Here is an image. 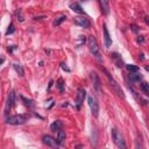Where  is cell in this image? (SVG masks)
<instances>
[{"mask_svg": "<svg viewBox=\"0 0 149 149\" xmlns=\"http://www.w3.org/2000/svg\"><path fill=\"white\" fill-rule=\"evenodd\" d=\"M88 44H89V50L90 52L99 61L101 62V56H100V52H99V47H98V43H97V40L95 36H90L89 40H88Z\"/></svg>", "mask_w": 149, "mask_h": 149, "instance_id": "obj_1", "label": "cell"}, {"mask_svg": "<svg viewBox=\"0 0 149 149\" xmlns=\"http://www.w3.org/2000/svg\"><path fill=\"white\" fill-rule=\"evenodd\" d=\"M112 139L119 149H126V141H125L123 136L121 135V133L117 128L112 129Z\"/></svg>", "mask_w": 149, "mask_h": 149, "instance_id": "obj_2", "label": "cell"}, {"mask_svg": "<svg viewBox=\"0 0 149 149\" xmlns=\"http://www.w3.org/2000/svg\"><path fill=\"white\" fill-rule=\"evenodd\" d=\"M88 103H89V106H90V110H91L92 115L95 118H97L98 114H99V105H98V101H97L96 97L89 96L88 97Z\"/></svg>", "mask_w": 149, "mask_h": 149, "instance_id": "obj_3", "label": "cell"}, {"mask_svg": "<svg viewBox=\"0 0 149 149\" xmlns=\"http://www.w3.org/2000/svg\"><path fill=\"white\" fill-rule=\"evenodd\" d=\"M27 121V118L25 115H11L7 118L6 122L10 125H23Z\"/></svg>", "mask_w": 149, "mask_h": 149, "instance_id": "obj_4", "label": "cell"}, {"mask_svg": "<svg viewBox=\"0 0 149 149\" xmlns=\"http://www.w3.org/2000/svg\"><path fill=\"white\" fill-rule=\"evenodd\" d=\"M105 71V73H106V76H107V78H108V81H110V83H111V86L113 88V90L115 91V93L119 96V97H121V98H125V95H123V92H122V90L120 89V86L118 85V83L113 79V78H111V76H110V73L106 71V70H104Z\"/></svg>", "mask_w": 149, "mask_h": 149, "instance_id": "obj_5", "label": "cell"}, {"mask_svg": "<svg viewBox=\"0 0 149 149\" xmlns=\"http://www.w3.org/2000/svg\"><path fill=\"white\" fill-rule=\"evenodd\" d=\"M85 97H86V91H85L84 89H78V91H77V97H76V101H74V105H76L77 110L81 108L82 104L84 103Z\"/></svg>", "mask_w": 149, "mask_h": 149, "instance_id": "obj_6", "label": "cell"}, {"mask_svg": "<svg viewBox=\"0 0 149 149\" xmlns=\"http://www.w3.org/2000/svg\"><path fill=\"white\" fill-rule=\"evenodd\" d=\"M42 141H43L44 144H47V146H49V147H51V148H55V149H58V148H59V144H58V142L56 141V139H54V137L50 136V135H44V136L42 137Z\"/></svg>", "mask_w": 149, "mask_h": 149, "instance_id": "obj_7", "label": "cell"}, {"mask_svg": "<svg viewBox=\"0 0 149 149\" xmlns=\"http://www.w3.org/2000/svg\"><path fill=\"white\" fill-rule=\"evenodd\" d=\"M91 78H92V83H93V88L98 93H101V84H100V79L98 77V74L96 72L91 73Z\"/></svg>", "mask_w": 149, "mask_h": 149, "instance_id": "obj_8", "label": "cell"}, {"mask_svg": "<svg viewBox=\"0 0 149 149\" xmlns=\"http://www.w3.org/2000/svg\"><path fill=\"white\" fill-rule=\"evenodd\" d=\"M14 98H15V93L12 91L10 95H8V98H7V101H6V106H5V114H8L10 110L12 108L13 104H14Z\"/></svg>", "mask_w": 149, "mask_h": 149, "instance_id": "obj_9", "label": "cell"}, {"mask_svg": "<svg viewBox=\"0 0 149 149\" xmlns=\"http://www.w3.org/2000/svg\"><path fill=\"white\" fill-rule=\"evenodd\" d=\"M74 23L83 27V28H89L91 26V22L89 19L86 18H76V20H74Z\"/></svg>", "mask_w": 149, "mask_h": 149, "instance_id": "obj_10", "label": "cell"}, {"mask_svg": "<svg viewBox=\"0 0 149 149\" xmlns=\"http://www.w3.org/2000/svg\"><path fill=\"white\" fill-rule=\"evenodd\" d=\"M104 42H105V47L108 48L111 44H112V40L110 37V34H108V30H107V27L106 25H104Z\"/></svg>", "mask_w": 149, "mask_h": 149, "instance_id": "obj_11", "label": "cell"}, {"mask_svg": "<svg viewBox=\"0 0 149 149\" xmlns=\"http://www.w3.org/2000/svg\"><path fill=\"white\" fill-rule=\"evenodd\" d=\"M70 8L73 11V12H76L78 14H84V10L81 7V5L78 3H72L70 4Z\"/></svg>", "mask_w": 149, "mask_h": 149, "instance_id": "obj_12", "label": "cell"}, {"mask_svg": "<svg viewBox=\"0 0 149 149\" xmlns=\"http://www.w3.org/2000/svg\"><path fill=\"white\" fill-rule=\"evenodd\" d=\"M99 5L101 7V12L105 14V15H108L110 13V6H108V3L105 1V0H100L99 1Z\"/></svg>", "mask_w": 149, "mask_h": 149, "instance_id": "obj_13", "label": "cell"}, {"mask_svg": "<svg viewBox=\"0 0 149 149\" xmlns=\"http://www.w3.org/2000/svg\"><path fill=\"white\" fill-rule=\"evenodd\" d=\"M56 141L58 142V144H59V146L64 144V141H65V132H64L63 129H59V130H58Z\"/></svg>", "mask_w": 149, "mask_h": 149, "instance_id": "obj_14", "label": "cell"}, {"mask_svg": "<svg viewBox=\"0 0 149 149\" xmlns=\"http://www.w3.org/2000/svg\"><path fill=\"white\" fill-rule=\"evenodd\" d=\"M129 79L132 82H140L142 79V76H141V73H139V72H133V73L129 74Z\"/></svg>", "mask_w": 149, "mask_h": 149, "instance_id": "obj_15", "label": "cell"}, {"mask_svg": "<svg viewBox=\"0 0 149 149\" xmlns=\"http://www.w3.org/2000/svg\"><path fill=\"white\" fill-rule=\"evenodd\" d=\"M62 122L59 121V120H56V121H54L52 123H51V126H50V128H51V130H54V132H56V130H59V129H62Z\"/></svg>", "mask_w": 149, "mask_h": 149, "instance_id": "obj_16", "label": "cell"}, {"mask_svg": "<svg viewBox=\"0 0 149 149\" xmlns=\"http://www.w3.org/2000/svg\"><path fill=\"white\" fill-rule=\"evenodd\" d=\"M13 68H14V70L17 71V73L19 74V76L20 77H22L23 76V74H25V71H23V69H22V66L20 65V64H13Z\"/></svg>", "mask_w": 149, "mask_h": 149, "instance_id": "obj_17", "label": "cell"}, {"mask_svg": "<svg viewBox=\"0 0 149 149\" xmlns=\"http://www.w3.org/2000/svg\"><path fill=\"white\" fill-rule=\"evenodd\" d=\"M65 20H66V17H65V15H62V17H59V18H56V19L54 20V23H52V25H54L55 27H57V26H59V25H61L63 21H65Z\"/></svg>", "mask_w": 149, "mask_h": 149, "instance_id": "obj_18", "label": "cell"}, {"mask_svg": "<svg viewBox=\"0 0 149 149\" xmlns=\"http://www.w3.org/2000/svg\"><path fill=\"white\" fill-rule=\"evenodd\" d=\"M57 86H58V91H59V93H63V92H64V86H65V84H64V81H63L62 78H59V79H58V82H57Z\"/></svg>", "mask_w": 149, "mask_h": 149, "instance_id": "obj_19", "label": "cell"}, {"mask_svg": "<svg viewBox=\"0 0 149 149\" xmlns=\"http://www.w3.org/2000/svg\"><path fill=\"white\" fill-rule=\"evenodd\" d=\"M21 100H22L23 104H25L26 106H28V107H33V106H34V101H33L32 99H27V98H25V97L21 96Z\"/></svg>", "mask_w": 149, "mask_h": 149, "instance_id": "obj_20", "label": "cell"}, {"mask_svg": "<svg viewBox=\"0 0 149 149\" xmlns=\"http://www.w3.org/2000/svg\"><path fill=\"white\" fill-rule=\"evenodd\" d=\"M126 68H127V70L129 72H139V66H136V65L128 64V65H126Z\"/></svg>", "mask_w": 149, "mask_h": 149, "instance_id": "obj_21", "label": "cell"}, {"mask_svg": "<svg viewBox=\"0 0 149 149\" xmlns=\"http://www.w3.org/2000/svg\"><path fill=\"white\" fill-rule=\"evenodd\" d=\"M141 90L143 91L144 95H149V84L142 83V84H141Z\"/></svg>", "mask_w": 149, "mask_h": 149, "instance_id": "obj_22", "label": "cell"}, {"mask_svg": "<svg viewBox=\"0 0 149 149\" xmlns=\"http://www.w3.org/2000/svg\"><path fill=\"white\" fill-rule=\"evenodd\" d=\"M14 32H15L14 25H13V23H10V26H8V29H7V32H6V35H11V34H13Z\"/></svg>", "mask_w": 149, "mask_h": 149, "instance_id": "obj_23", "label": "cell"}, {"mask_svg": "<svg viewBox=\"0 0 149 149\" xmlns=\"http://www.w3.org/2000/svg\"><path fill=\"white\" fill-rule=\"evenodd\" d=\"M135 148H136V149H144L143 146H142V143H141L140 141H136V142H135Z\"/></svg>", "mask_w": 149, "mask_h": 149, "instance_id": "obj_24", "label": "cell"}, {"mask_svg": "<svg viewBox=\"0 0 149 149\" xmlns=\"http://www.w3.org/2000/svg\"><path fill=\"white\" fill-rule=\"evenodd\" d=\"M84 42H85V36L81 35V36H79V43H78V46H82Z\"/></svg>", "mask_w": 149, "mask_h": 149, "instance_id": "obj_25", "label": "cell"}, {"mask_svg": "<svg viewBox=\"0 0 149 149\" xmlns=\"http://www.w3.org/2000/svg\"><path fill=\"white\" fill-rule=\"evenodd\" d=\"M130 28H132V30H133V32H135V33H137V32H139V28H137V26H136V25H132V26H130Z\"/></svg>", "mask_w": 149, "mask_h": 149, "instance_id": "obj_26", "label": "cell"}, {"mask_svg": "<svg viewBox=\"0 0 149 149\" xmlns=\"http://www.w3.org/2000/svg\"><path fill=\"white\" fill-rule=\"evenodd\" d=\"M61 68H62L63 70H65V71H68V72H70V69H69V68H68V66H66V65H65L64 63H62V64H61Z\"/></svg>", "mask_w": 149, "mask_h": 149, "instance_id": "obj_27", "label": "cell"}, {"mask_svg": "<svg viewBox=\"0 0 149 149\" xmlns=\"http://www.w3.org/2000/svg\"><path fill=\"white\" fill-rule=\"evenodd\" d=\"M17 15L19 17V20H20V21H23V19H22V15H21V12H20V11H17Z\"/></svg>", "mask_w": 149, "mask_h": 149, "instance_id": "obj_28", "label": "cell"}, {"mask_svg": "<svg viewBox=\"0 0 149 149\" xmlns=\"http://www.w3.org/2000/svg\"><path fill=\"white\" fill-rule=\"evenodd\" d=\"M143 41H144L143 36H139V39H137V42H139V43H143Z\"/></svg>", "mask_w": 149, "mask_h": 149, "instance_id": "obj_29", "label": "cell"}, {"mask_svg": "<svg viewBox=\"0 0 149 149\" xmlns=\"http://www.w3.org/2000/svg\"><path fill=\"white\" fill-rule=\"evenodd\" d=\"M52 84H54V83H52V81H50V83H49V88H48V90H50V89H51V86H52Z\"/></svg>", "mask_w": 149, "mask_h": 149, "instance_id": "obj_30", "label": "cell"}, {"mask_svg": "<svg viewBox=\"0 0 149 149\" xmlns=\"http://www.w3.org/2000/svg\"><path fill=\"white\" fill-rule=\"evenodd\" d=\"M4 63V58H0V64H3Z\"/></svg>", "mask_w": 149, "mask_h": 149, "instance_id": "obj_31", "label": "cell"}]
</instances>
